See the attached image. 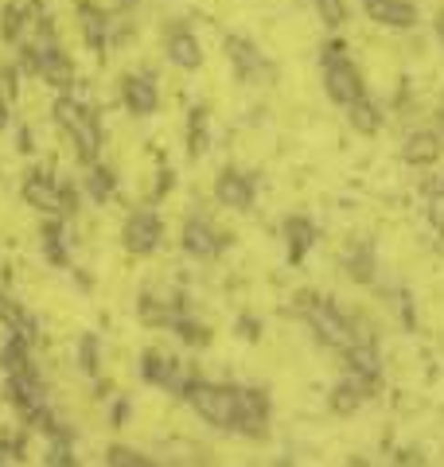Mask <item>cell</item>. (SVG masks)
Instances as JSON below:
<instances>
[{
    "label": "cell",
    "mask_w": 444,
    "mask_h": 467,
    "mask_svg": "<svg viewBox=\"0 0 444 467\" xmlns=\"http://www.w3.org/2000/svg\"><path fill=\"white\" fill-rule=\"evenodd\" d=\"M110 420H113V425H125V420H129V401H113Z\"/></svg>",
    "instance_id": "836d02e7"
},
{
    "label": "cell",
    "mask_w": 444,
    "mask_h": 467,
    "mask_svg": "<svg viewBox=\"0 0 444 467\" xmlns=\"http://www.w3.org/2000/svg\"><path fill=\"white\" fill-rule=\"evenodd\" d=\"M238 335H242V339H258V319L254 316H242L238 319Z\"/></svg>",
    "instance_id": "d6a6232c"
},
{
    "label": "cell",
    "mask_w": 444,
    "mask_h": 467,
    "mask_svg": "<svg viewBox=\"0 0 444 467\" xmlns=\"http://www.w3.org/2000/svg\"><path fill=\"white\" fill-rule=\"evenodd\" d=\"M184 401L196 409V413L215 425L222 432H234V420H238V386H218V382H191L184 389Z\"/></svg>",
    "instance_id": "277c9868"
},
{
    "label": "cell",
    "mask_w": 444,
    "mask_h": 467,
    "mask_svg": "<svg viewBox=\"0 0 444 467\" xmlns=\"http://www.w3.org/2000/svg\"><path fill=\"white\" fill-rule=\"evenodd\" d=\"M0 129H8V101L0 98Z\"/></svg>",
    "instance_id": "d590c367"
},
{
    "label": "cell",
    "mask_w": 444,
    "mask_h": 467,
    "mask_svg": "<svg viewBox=\"0 0 444 467\" xmlns=\"http://www.w3.org/2000/svg\"><path fill=\"white\" fill-rule=\"evenodd\" d=\"M296 316H301L304 324L312 327V335H316L323 347L344 350V355L363 339L359 327H354L328 296H316V292H301V296H296Z\"/></svg>",
    "instance_id": "6da1fadb"
},
{
    "label": "cell",
    "mask_w": 444,
    "mask_h": 467,
    "mask_svg": "<svg viewBox=\"0 0 444 467\" xmlns=\"http://www.w3.org/2000/svg\"><path fill=\"white\" fill-rule=\"evenodd\" d=\"M172 331H175V335H180V339H184V343H191V347H206V343H211V331H206L203 324H196V319H187V316H180V312H175V316H172Z\"/></svg>",
    "instance_id": "4316f807"
},
{
    "label": "cell",
    "mask_w": 444,
    "mask_h": 467,
    "mask_svg": "<svg viewBox=\"0 0 444 467\" xmlns=\"http://www.w3.org/2000/svg\"><path fill=\"white\" fill-rule=\"evenodd\" d=\"M122 98H125V109H129V113H137V117L156 113V106H160L156 78H153V75H129V78L122 82Z\"/></svg>",
    "instance_id": "5bb4252c"
},
{
    "label": "cell",
    "mask_w": 444,
    "mask_h": 467,
    "mask_svg": "<svg viewBox=\"0 0 444 467\" xmlns=\"http://www.w3.org/2000/svg\"><path fill=\"white\" fill-rule=\"evenodd\" d=\"M312 8H316L328 24H344V16H347V5H344V0H312Z\"/></svg>",
    "instance_id": "1f68e13d"
},
{
    "label": "cell",
    "mask_w": 444,
    "mask_h": 467,
    "mask_svg": "<svg viewBox=\"0 0 444 467\" xmlns=\"http://www.w3.org/2000/svg\"><path fill=\"white\" fill-rule=\"evenodd\" d=\"M79 367L98 378V367H101V343H98V335H82L79 339Z\"/></svg>",
    "instance_id": "83f0119b"
},
{
    "label": "cell",
    "mask_w": 444,
    "mask_h": 467,
    "mask_svg": "<svg viewBox=\"0 0 444 467\" xmlns=\"http://www.w3.org/2000/svg\"><path fill=\"white\" fill-rule=\"evenodd\" d=\"M0 319H5V324H8L12 331H20V335H24V339H27V343H32V339H36V319H32V316H27V312L20 308V304H16V300H8V296H5V292H0Z\"/></svg>",
    "instance_id": "44dd1931"
},
{
    "label": "cell",
    "mask_w": 444,
    "mask_h": 467,
    "mask_svg": "<svg viewBox=\"0 0 444 467\" xmlns=\"http://www.w3.org/2000/svg\"><path fill=\"white\" fill-rule=\"evenodd\" d=\"M234 432L249 436V441H261V436L270 432V393L238 389V420H234Z\"/></svg>",
    "instance_id": "9c48e42d"
},
{
    "label": "cell",
    "mask_w": 444,
    "mask_h": 467,
    "mask_svg": "<svg viewBox=\"0 0 444 467\" xmlns=\"http://www.w3.org/2000/svg\"><path fill=\"white\" fill-rule=\"evenodd\" d=\"M113 187H117L113 171L90 164V175H86V192H90V199H94V202H106V199L113 195Z\"/></svg>",
    "instance_id": "484cf974"
},
{
    "label": "cell",
    "mask_w": 444,
    "mask_h": 467,
    "mask_svg": "<svg viewBox=\"0 0 444 467\" xmlns=\"http://www.w3.org/2000/svg\"><path fill=\"white\" fill-rule=\"evenodd\" d=\"M375 378H366V374H354L347 370V378L339 382L332 393H328V405H332V413L335 417H351V413H359V405L375 398Z\"/></svg>",
    "instance_id": "8fae6325"
},
{
    "label": "cell",
    "mask_w": 444,
    "mask_h": 467,
    "mask_svg": "<svg viewBox=\"0 0 444 467\" xmlns=\"http://www.w3.org/2000/svg\"><path fill=\"white\" fill-rule=\"evenodd\" d=\"M351 125L359 129V133H378V125H382V113H378V106L370 101L366 94L359 98V101H351Z\"/></svg>",
    "instance_id": "cb8c5ba5"
},
{
    "label": "cell",
    "mask_w": 444,
    "mask_h": 467,
    "mask_svg": "<svg viewBox=\"0 0 444 467\" xmlns=\"http://www.w3.org/2000/svg\"><path fill=\"white\" fill-rule=\"evenodd\" d=\"M141 378L148 386H160V389H168L175 393V398H184V389L191 386V378L184 374V367L175 358H164V355H156V350H148V355H141Z\"/></svg>",
    "instance_id": "30bf717a"
},
{
    "label": "cell",
    "mask_w": 444,
    "mask_h": 467,
    "mask_svg": "<svg viewBox=\"0 0 444 467\" xmlns=\"http://www.w3.org/2000/svg\"><path fill=\"white\" fill-rule=\"evenodd\" d=\"M187 152L191 160H199L206 152V109L203 106H196L187 117Z\"/></svg>",
    "instance_id": "d4e9b609"
},
{
    "label": "cell",
    "mask_w": 444,
    "mask_h": 467,
    "mask_svg": "<svg viewBox=\"0 0 444 467\" xmlns=\"http://www.w3.org/2000/svg\"><path fill=\"white\" fill-rule=\"evenodd\" d=\"M440 152H444V144H440V133H433V129H418V133H409L406 144H402L406 164H413V168L437 164Z\"/></svg>",
    "instance_id": "2e32d148"
},
{
    "label": "cell",
    "mask_w": 444,
    "mask_h": 467,
    "mask_svg": "<svg viewBox=\"0 0 444 467\" xmlns=\"http://www.w3.org/2000/svg\"><path fill=\"white\" fill-rule=\"evenodd\" d=\"M425 218L433 223V230L444 238V187H437V192L428 195V202H425Z\"/></svg>",
    "instance_id": "4dcf8cb0"
},
{
    "label": "cell",
    "mask_w": 444,
    "mask_h": 467,
    "mask_svg": "<svg viewBox=\"0 0 444 467\" xmlns=\"http://www.w3.org/2000/svg\"><path fill=\"white\" fill-rule=\"evenodd\" d=\"M168 58L180 70H199L203 67V47L199 39L187 32V27H172L168 32Z\"/></svg>",
    "instance_id": "ac0fdd59"
},
{
    "label": "cell",
    "mask_w": 444,
    "mask_h": 467,
    "mask_svg": "<svg viewBox=\"0 0 444 467\" xmlns=\"http://www.w3.org/2000/svg\"><path fill=\"white\" fill-rule=\"evenodd\" d=\"M440 137H444V113H440Z\"/></svg>",
    "instance_id": "f35d334b"
},
{
    "label": "cell",
    "mask_w": 444,
    "mask_h": 467,
    "mask_svg": "<svg viewBox=\"0 0 444 467\" xmlns=\"http://www.w3.org/2000/svg\"><path fill=\"white\" fill-rule=\"evenodd\" d=\"M285 242H289V261L296 265V261H304V254L312 250L316 226L308 223L304 214H292V218H285Z\"/></svg>",
    "instance_id": "d6986e66"
},
{
    "label": "cell",
    "mask_w": 444,
    "mask_h": 467,
    "mask_svg": "<svg viewBox=\"0 0 444 467\" xmlns=\"http://www.w3.org/2000/svg\"><path fill=\"white\" fill-rule=\"evenodd\" d=\"M437 36H440V43H444V12L437 16Z\"/></svg>",
    "instance_id": "8d00e7d4"
},
{
    "label": "cell",
    "mask_w": 444,
    "mask_h": 467,
    "mask_svg": "<svg viewBox=\"0 0 444 467\" xmlns=\"http://www.w3.org/2000/svg\"><path fill=\"white\" fill-rule=\"evenodd\" d=\"M106 463L110 467H153V460L141 456V451H132V448H110Z\"/></svg>",
    "instance_id": "f546056e"
},
{
    "label": "cell",
    "mask_w": 444,
    "mask_h": 467,
    "mask_svg": "<svg viewBox=\"0 0 444 467\" xmlns=\"http://www.w3.org/2000/svg\"><path fill=\"white\" fill-rule=\"evenodd\" d=\"M43 254H48L51 265L67 269V238H63V223H55V218L43 226Z\"/></svg>",
    "instance_id": "603a6c76"
},
{
    "label": "cell",
    "mask_w": 444,
    "mask_h": 467,
    "mask_svg": "<svg viewBox=\"0 0 444 467\" xmlns=\"http://www.w3.org/2000/svg\"><path fill=\"white\" fill-rule=\"evenodd\" d=\"M0 367H5L8 374L32 370V362H27V339H24L20 331H12V339L5 343V350H0Z\"/></svg>",
    "instance_id": "7402d4cb"
},
{
    "label": "cell",
    "mask_w": 444,
    "mask_h": 467,
    "mask_svg": "<svg viewBox=\"0 0 444 467\" xmlns=\"http://www.w3.org/2000/svg\"><path fill=\"white\" fill-rule=\"evenodd\" d=\"M344 273H347V281H354V285H370L375 281V269H378V261H375V245L370 242H354V245H347V254H344Z\"/></svg>",
    "instance_id": "e0dca14e"
},
{
    "label": "cell",
    "mask_w": 444,
    "mask_h": 467,
    "mask_svg": "<svg viewBox=\"0 0 444 467\" xmlns=\"http://www.w3.org/2000/svg\"><path fill=\"white\" fill-rule=\"evenodd\" d=\"M230 245L227 234H218L203 214H191L184 223V254L196 257V261H215L222 250Z\"/></svg>",
    "instance_id": "ba28073f"
},
{
    "label": "cell",
    "mask_w": 444,
    "mask_h": 467,
    "mask_svg": "<svg viewBox=\"0 0 444 467\" xmlns=\"http://www.w3.org/2000/svg\"><path fill=\"white\" fill-rule=\"evenodd\" d=\"M36 144H32V129H20V152H32Z\"/></svg>",
    "instance_id": "e575fe53"
},
{
    "label": "cell",
    "mask_w": 444,
    "mask_h": 467,
    "mask_svg": "<svg viewBox=\"0 0 444 467\" xmlns=\"http://www.w3.org/2000/svg\"><path fill=\"white\" fill-rule=\"evenodd\" d=\"M366 16L382 24V27H394V32H409L418 24V8L409 0H363Z\"/></svg>",
    "instance_id": "4fadbf2b"
},
{
    "label": "cell",
    "mask_w": 444,
    "mask_h": 467,
    "mask_svg": "<svg viewBox=\"0 0 444 467\" xmlns=\"http://www.w3.org/2000/svg\"><path fill=\"white\" fill-rule=\"evenodd\" d=\"M55 125L74 140V156L82 164H98L101 156V125H98V113L90 106H82L79 98H58L55 101Z\"/></svg>",
    "instance_id": "7a4b0ae2"
},
{
    "label": "cell",
    "mask_w": 444,
    "mask_h": 467,
    "mask_svg": "<svg viewBox=\"0 0 444 467\" xmlns=\"http://www.w3.org/2000/svg\"><path fill=\"white\" fill-rule=\"evenodd\" d=\"M254 192H258L254 175L234 171V168H227L215 180V199L222 202V207H230V211H249L254 207Z\"/></svg>",
    "instance_id": "7c38bea8"
},
{
    "label": "cell",
    "mask_w": 444,
    "mask_h": 467,
    "mask_svg": "<svg viewBox=\"0 0 444 467\" xmlns=\"http://www.w3.org/2000/svg\"><path fill=\"white\" fill-rule=\"evenodd\" d=\"M20 32H24V8L20 5H8L5 16H0V36H5L8 43H16Z\"/></svg>",
    "instance_id": "f1b7e54d"
},
{
    "label": "cell",
    "mask_w": 444,
    "mask_h": 467,
    "mask_svg": "<svg viewBox=\"0 0 444 467\" xmlns=\"http://www.w3.org/2000/svg\"><path fill=\"white\" fill-rule=\"evenodd\" d=\"M320 70H323V90H328V98L335 101V106H351V101H359L366 94V86L359 78V67L351 63V55L344 43H323L320 51Z\"/></svg>",
    "instance_id": "3957f363"
},
{
    "label": "cell",
    "mask_w": 444,
    "mask_h": 467,
    "mask_svg": "<svg viewBox=\"0 0 444 467\" xmlns=\"http://www.w3.org/2000/svg\"><path fill=\"white\" fill-rule=\"evenodd\" d=\"M227 55H230V67H234V75H238L242 82H273V63L265 58L254 43L242 39V36H230L227 39Z\"/></svg>",
    "instance_id": "8992f818"
},
{
    "label": "cell",
    "mask_w": 444,
    "mask_h": 467,
    "mask_svg": "<svg viewBox=\"0 0 444 467\" xmlns=\"http://www.w3.org/2000/svg\"><path fill=\"white\" fill-rule=\"evenodd\" d=\"M122 238H125V250H129V254L148 257V254L160 250V238H164V223H160L156 211H132L129 223H125V230H122Z\"/></svg>",
    "instance_id": "52a82bcc"
},
{
    "label": "cell",
    "mask_w": 444,
    "mask_h": 467,
    "mask_svg": "<svg viewBox=\"0 0 444 467\" xmlns=\"http://www.w3.org/2000/svg\"><path fill=\"white\" fill-rule=\"evenodd\" d=\"M132 5H137V0H122V8H125V12H129V8H132Z\"/></svg>",
    "instance_id": "74e56055"
},
{
    "label": "cell",
    "mask_w": 444,
    "mask_h": 467,
    "mask_svg": "<svg viewBox=\"0 0 444 467\" xmlns=\"http://www.w3.org/2000/svg\"><path fill=\"white\" fill-rule=\"evenodd\" d=\"M24 202L27 207H36L43 214H58V187L51 180V171H27V180H24Z\"/></svg>",
    "instance_id": "9a60e30c"
},
{
    "label": "cell",
    "mask_w": 444,
    "mask_h": 467,
    "mask_svg": "<svg viewBox=\"0 0 444 467\" xmlns=\"http://www.w3.org/2000/svg\"><path fill=\"white\" fill-rule=\"evenodd\" d=\"M24 67L36 70V75L43 82H51L55 90H70L74 86V67H70V58L63 55V47H58L55 39H48V24H43V36L24 51Z\"/></svg>",
    "instance_id": "5b68a950"
},
{
    "label": "cell",
    "mask_w": 444,
    "mask_h": 467,
    "mask_svg": "<svg viewBox=\"0 0 444 467\" xmlns=\"http://www.w3.org/2000/svg\"><path fill=\"white\" fill-rule=\"evenodd\" d=\"M440 187H444V183H440Z\"/></svg>",
    "instance_id": "ab89813d"
},
{
    "label": "cell",
    "mask_w": 444,
    "mask_h": 467,
    "mask_svg": "<svg viewBox=\"0 0 444 467\" xmlns=\"http://www.w3.org/2000/svg\"><path fill=\"white\" fill-rule=\"evenodd\" d=\"M82 32H86V43H90L98 55L110 47V20H106V12L82 8Z\"/></svg>",
    "instance_id": "ffe728a7"
}]
</instances>
